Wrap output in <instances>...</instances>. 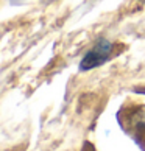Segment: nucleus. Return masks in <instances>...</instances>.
<instances>
[{"label": "nucleus", "mask_w": 145, "mask_h": 151, "mask_svg": "<svg viewBox=\"0 0 145 151\" xmlns=\"http://www.w3.org/2000/svg\"><path fill=\"white\" fill-rule=\"evenodd\" d=\"M111 50H113V44H111L108 39H100L95 45L84 55V58L81 59L80 70L81 72L92 70V69H95V67L105 64L109 59Z\"/></svg>", "instance_id": "1"}]
</instances>
